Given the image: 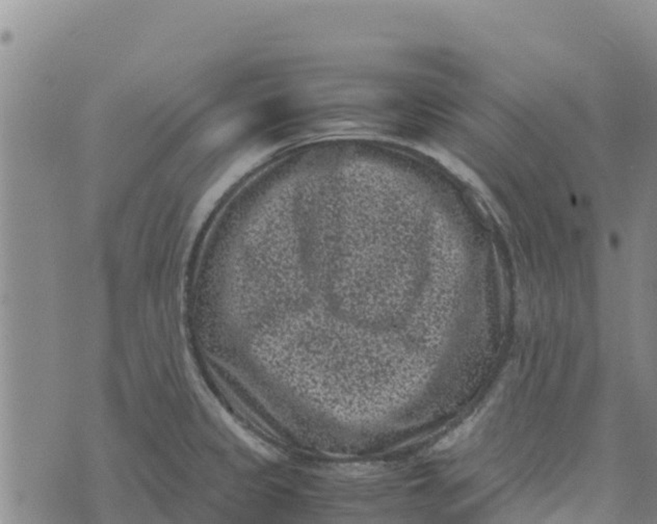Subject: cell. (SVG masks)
Instances as JSON below:
<instances>
[{"instance_id":"cell-1","label":"cell","mask_w":657,"mask_h":524,"mask_svg":"<svg viewBox=\"0 0 657 524\" xmlns=\"http://www.w3.org/2000/svg\"><path fill=\"white\" fill-rule=\"evenodd\" d=\"M482 414L483 412H478V413L470 417L464 423L459 425L454 431L449 433L442 440L439 441L437 445L434 447L433 450L442 452V450H449V448L454 447L456 443L460 442L461 440L466 438L470 433L473 431L474 427L480 420Z\"/></svg>"}]
</instances>
